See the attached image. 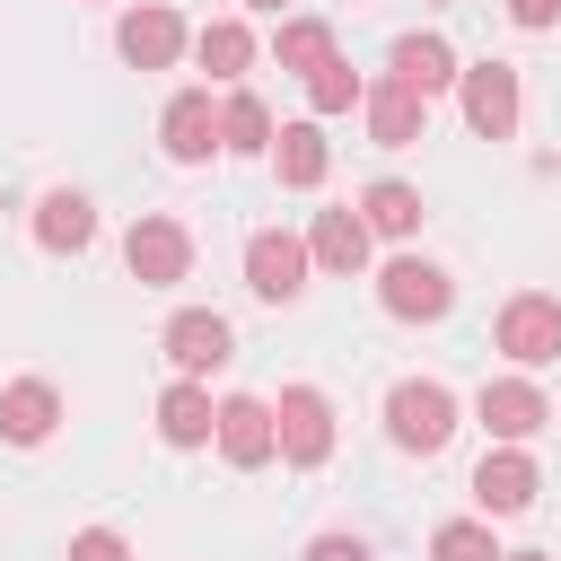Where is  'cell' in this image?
Here are the masks:
<instances>
[{"label": "cell", "instance_id": "1", "mask_svg": "<svg viewBox=\"0 0 561 561\" xmlns=\"http://www.w3.org/2000/svg\"><path fill=\"white\" fill-rule=\"evenodd\" d=\"M386 438H394L403 456H438V447L456 438V394H447L438 377H403V386L386 394Z\"/></svg>", "mask_w": 561, "mask_h": 561}, {"label": "cell", "instance_id": "2", "mask_svg": "<svg viewBox=\"0 0 561 561\" xmlns=\"http://www.w3.org/2000/svg\"><path fill=\"white\" fill-rule=\"evenodd\" d=\"M377 307L403 316V324H438V316L456 307V280H447L438 263H421V254H394V263L377 272Z\"/></svg>", "mask_w": 561, "mask_h": 561}, {"label": "cell", "instance_id": "3", "mask_svg": "<svg viewBox=\"0 0 561 561\" xmlns=\"http://www.w3.org/2000/svg\"><path fill=\"white\" fill-rule=\"evenodd\" d=\"M500 351H508L517 368H552V359H561V298H552V289H517V298L500 307Z\"/></svg>", "mask_w": 561, "mask_h": 561}, {"label": "cell", "instance_id": "4", "mask_svg": "<svg viewBox=\"0 0 561 561\" xmlns=\"http://www.w3.org/2000/svg\"><path fill=\"white\" fill-rule=\"evenodd\" d=\"M272 438H280L289 465H324V456H333V403H324L316 386H280V403H272Z\"/></svg>", "mask_w": 561, "mask_h": 561}, {"label": "cell", "instance_id": "5", "mask_svg": "<svg viewBox=\"0 0 561 561\" xmlns=\"http://www.w3.org/2000/svg\"><path fill=\"white\" fill-rule=\"evenodd\" d=\"M123 263H131V280H140V289H175V280L193 272V237H184L175 219H131Z\"/></svg>", "mask_w": 561, "mask_h": 561}, {"label": "cell", "instance_id": "6", "mask_svg": "<svg viewBox=\"0 0 561 561\" xmlns=\"http://www.w3.org/2000/svg\"><path fill=\"white\" fill-rule=\"evenodd\" d=\"M245 289L272 298V307H289V298L307 289V245L280 237V228H254V237H245Z\"/></svg>", "mask_w": 561, "mask_h": 561}, {"label": "cell", "instance_id": "7", "mask_svg": "<svg viewBox=\"0 0 561 561\" xmlns=\"http://www.w3.org/2000/svg\"><path fill=\"white\" fill-rule=\"evenodd\" d=\"M465 79V123L482 131V140H508L517 131V70L508 61H473V70H456Z\"/></svg>", "mask_w": 561, "mask_h": 561}, {"label": "cell", "instance_id": "8", "mask_svg": "<svg viewBox=\"0 0 561 561\" xmlns=\"http://www.w3.org/2000/svg\"><path fill=\"white\" fill-rule=\"evenodd\" d=\"M473 412H482V430H491V438H508V447H517V438H535V430L552 421L543 386H526V377H491V386L473 394Z\"/></svg>", "mask_w": 561, "mask_h": 561}, {"label": "cell", "instance_id": "9", "mask_svg": "<svg viewBox=\"0 0 561 561\" xmlns=\"http://www.w3.org/2000/svg\"><path fill=\"white\" fill-rule=\"evenodd\" d=\"M228 351H237L228 316H210V307H184V316H167V359H175L184 377H202V368H228Z\"/></svg>", "mask_w": 561, "mask_h": 561}, {"label": "cell", "instance_id": "10", "mask_svg": "<svg viewBox=\"0 0 561 561\" xmlns=\"http://www.w3.org/2000/svg\"><path fill=\"white\" fill-rule=\"evenodd\" d=\"M167 158L175 167H202L210 149H219V105H210V88H184V96H167Z\"/></svg>", "mask_w": 561, "mask_h": 561}, {"label": "cell", "instance_id": "11", "mask_svg": "<svg viewBox=\"0 0 561 561\" xmlns=\"http://www.w3.org/2000/svg\"><path fill=\"white\" fill-rule=\"evenodd\" d=\"M114 44H123V61H131V70H167V61L184 53V18L149 0V9H131V18L114 26Z\"/></svg>", "mask_w": 561, "mask_h": 561}, {"label": "cell", "instance_id": "12", "mask_svg": "<svg viewBox=\"0 0 561 561\" xmlns=\"http://www.w3.org/2000/svg\"><path fill=\"white\" fill-rule=\"evenodd\" d=\"M210 438H219L228 465H263V456L280 447V438H272V403H254V394H228L219 421H210Z\"/></svg>", "mask_w": 561, "mask_h": 561}, {"label": "cell", "instance_id": "13", "mask_svg": "<svg viewBox=\"0 0 561 561\" xmlns=\"http://www.w3.org/2000/svg\"><path fill=\"white\" fill-rule=\"evenodd\" d=\"M473 500H482V517H517V508H535V456H517V447L482 456V465H473Z\"/></svg>", "mask_w": 561, "mask_h": 561}, {"label": "cell", "instance_id": "14", "mask_svg": "<svg viewBox=\"0 0 561 561\" xmlns=\"http://www.w3.org/2000/svg\"><path fill=\"white\" fill-rule=\"evenodd\" d=\"M53 421H61V394H53L44 377H18V386L0 394V438H9V447H44Z\"/></svg>", "mask_w": 561, "mask_h": 561}, {"label": "cell", "instance_id": "15", "mask_svg": "<svg viewBox=\"0 0 561 561\" xmlns=\"http://www.w3.org/2000/svg\"><path fill=\"white\" fill-rule=\"evenodd\" d=\"M359 105H368V131H377V149H412V140H421V123H430V96H412L403 79L368 88Z\"/></svg>", "mask_w": 561, "mask_h": 561}, {"label": "cell", "instance_id": "16", "mask_svg": "<svg viewBox=\"0 0 561 561\" xmlns=\"http://www.w3.org/2000/svg\"><path fill=\"white\" fill-rule=\"evenodd\" d=\"M35 237H44L53 254L96 245V210H88V193H44V202H35Z\"/></svg>", "mask_w": 561, "mask_h": 561}, {"label": "cell", "instance_id": "17", "mask_svg": "<svg viewBox=\"0 0 561 561\" xmlns=\"http://www.w3.org/2000/svg\"><path fill=\"white\" fill-rule=\"evenodd\" d=\"M307 263H324V272H359V263H368V219H359V210H324L316 237H307Z\"/></svg>", "mask_w": 561, "mask_h": 561}, {"label": "cell", "instance_id": "18", "mask_svg": "<svg viewBox=\"0 0 561 561\" xmlns=\"http://www.w3.org/2000/svg\"><path fill=\"white\" fill-rule=\"evenodd\" d=\"M210 421H219V403H210L193 377L158 394V438H167V447H202V438H210Z\"/></svg>", "mask_w": 561, "mask_h": 561}, {"label": "cell", "instance_id": "19", "mask_svg": "<svg viewBox=\"0 0 561 561\" xmlns=\"http://www.w3.org/2000/svg\"><path fill=\"white\" fill-rule=\"evenodd\" d=\"M394 79H403L412 96H438V88L456 79V53H447V35H403V44H394Z\"/></svg>", "mask_w": 561, "mask_h": 561}, {"label": "cell", "instance_id": "20", "mask_svg": "<svg viewBox=\"0 0 561 561\" xmlns=\"http://www.w3.org/2000/svg\"><path fill=\"white\" fill-rule=\"evenodd\" d=\"M193 61H202L210 79H245V70H254V35H245L237 18H210V26L193 35Z\"/></svg>", "mask_w": 561, "mask_h": 561}, {"label": "cell", "instance_id": "21", "mask_svg": "<svg viewBox=\"0 0 561 561\" xmlns=\"http://www.w3.org/2000/svg\"><path fill=\"white\" fill-rule=\"evenodd\" d=\"M219 149H237V158H254V149H272V105H263L254 88H237V96L219 105Z\"/></svg>", "mask_w": 561, "mask_h": 561}, {"label": "cell", "instance_id": "22", "mask_svg": "<svg viewBox=\"0 0 561 561\" xmlns=\"http://www.w3.org/2000/svg\"><path fill=\"white\" fill-rule=\"evenodd\" d=\"M272 167H280V184H289V193L324 184V131H316V123H289V131L272 140Z\"/></svg>", "mask_w": 561, "mask_h": 561}, {"label": "cell", "instance_id": "23", "mask_svg": "<svg viewBox=\"0 0 561 561\" xmlns=\"http://www.w3.org/2000/svg\"><path fill=\"white\" fill-rule=\"evenodd\" d=\"M359 219H368V237H412L421 228V193L412 184H368L359 193Z\"/></svg>", "mask_w": 561, "mask_h": 561}, {"label": "cell", "instance_id": "24", "mask_svg": "<svg viewBox=\"0 0 561 561\" xmlns=\"http://www.w3.org/2000/svg\"><path fill=\"white\" fill-rule=\"evenodd\" d=\"M272 53H280V70H298V79H307L316 61H333V26H324V18H289Z\"/></svg>", "mask_w": 561, "mask_h": 561}, {"label": "cell", "instance_id": "25", "mask_svg": "<svg viewBox=\"0 0 561 561\" xmlns=\"http://www.w3.org/2000/svg\"><path fill=\"white\" fill-rule=\"evenodd\" d=\"M359 96H368V88H359L351 61H316V70H307V105H316V114H351Z\"/></svg>", "mask_w": 561, "mask_h": 561}, {"label": "cell", "instance_id": "26", "mask_svg": "<svg viewBox=\"0 0 561 561\" xmlns=\"http://www.w3.org/2000/svg\"><path fill=\"white\" fill-rule=\"evenodd\" d=\"M430 561H500V543H491V526H473V517H447V526L430 535Z\"/></svg>", "mask_w": 561, "mask_h": 561}, {"label": "cell", "instance_id": "27", "mask_svg": "<svg viewBox=\"0 0 561 561\" xmlns=\"http://www.w3.org/2000/svg\"><path fill=\"white\" fill-rule=\"evenodd\" d=\"M70 561H131V543L114 526H88V535H70Z\"/></svg>", "mask_w": 561, "mask_h": 561}, {"label": "cell", "instance_id": "28", "mask_svg": "<svg viewBox=\"0 0 561 561\" xmlns=\"http://www.w3.org/2000/svg\"><path fill=\"white\" fill-rule=\"evenodd\" d=\"M307 561H368V543H359V535H316Z\"/></svg>", "mask_w": 561, "mask_h": 561}, {"label": "cell", "instance_id": "29", "mask_svg": "<svg viewBox=\"0 0 561 561\" xmlns=\"http://www.w3.org/2000/svg\"><path fill=\"white\" fill-rule=\"evenodd\" d=\"M508 18H517V26H552V18H561V0H508Z\"/></svg>", "mask_w": 561, "mask_h": 561}, {"label": "cell", "instance_id": "30", "mask_svg": "<svg viewBox=\"0 0 561 561\" xmlns=\"http://www.w3.org/2000/svg\"><path fill=\"white\" fill-rule=\"evenodd\" d=\"M500 561H552V552H500Z\"/></svg>", "mask_w": 561, "mask_h": 561}, {"label": "cell", "instance_id": "31", "mask_svg": "<svg viewBox=\"0 0 561 561\" xmlns=\"http://www.w3.org/2000/svg\"><path fill=\"white\" fill-rule=\"evenodd\" d=\"M245 9H289V0H245Z\"/></svg>", "mask_w": 561, "mask_h": 561}]
</instances>
